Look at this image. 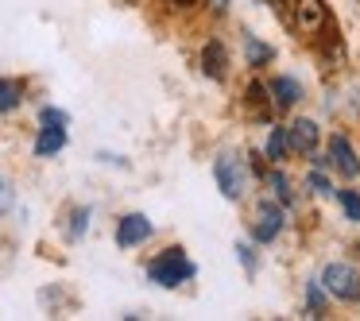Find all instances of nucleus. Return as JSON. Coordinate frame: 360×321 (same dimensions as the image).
I'll return each mask as SVG.
<instances>
[{
	"instance_id": "f257e3e1",
	"label": "nucleus",
	"mask_w": 360,
	"mask_h": 321,
	"mask_svg": "<svg viewBox=\"0 0 360 321\" xmlns=\"http://www.w3.org/2000/svg\"><path fill=\"white\" fill-rule=\"evenodd\" d=\"M194 275H198V267L186 259L182 248H171V251H163V256H155L148 263V279L159 282V287H179V282L194 279Z\"/></svg>"
},
{
	"instance_id": "f03ea898",
	"label": "nucleus",
	"mask_w": 360,
	"mask_h": 321,
	"mask_svg": "<svg viewBox=\"0 0 360 321\" xmlns=\"http://www.w3.org/2000/svg\"><path fill=\"white\" fill-rule=\"evenodd\" d=\"M321 287H326L333 298H341V302H356L360 298V271L349 267V263H326Z\"/></svg>"
},
{
	"instance_id": "7ed1b4c3",
	"label": "nucleus",
	"mask_w": 360,
	"mask_h": 321,
	"mask_svg": "<svg viewBox=\"0 0 360 321\" xmlns=\"http://www.w3.org/2000/svg\"><path fill=\"white\" fill-rule=\"evenodd\" d=\"M213 174H217L221 194L225 197H240L244 186H248V174H244V159L240 155H221L217 166H213Z\"/></svg>"
},
{
	"instance_id": "20e7f679",
	"label": "nucleus",
	"mask_w": 360,
	"mask_h": 321,
	"mask_svg": "<svg viewBox=\"0 0 360 321\" xmlns=\"http://www.w3.org/2000/svg\"><path fill=\"white\" fill-rule=\"evenodd\" d=\"M151 236V221L143 217V213H128V217H120L117 225V244L120 248H136V244H143Z\"/></svg>"
},
{
	"instance_id": "39448f33",
	"label": "nucleus",
	"mask_w": 360,
	"mask_h": 321,
	"mask_svg": "<svg viewBox=\"0 0 360 321\" xmlns=\"http://www.w3.org/2000/svg\"><path fill=\"white\" fill-rule=\"evenodd\" d=\"M279 228H283L279 205H275V202H259V217H256V225H252V236H256L259 244H271L275 236H279Z\"/></svg>"
},
{
	"instance_id": "423d86ee",
	"label": "nucleus",
	"mask_w": 360,
	"mask_h": 321,
	"mask_svg": "<svg viewBox=\"0 0 360 321\" xmlns=\"http://www.w3.org/2000/svg\"><path fill=\"white\" fill-rule=\"evenodd\" d=\"M290 4H295V24L302 27L306 35L326 27V4H321V0H290Z\"/></svg>"
},
{
	"instance_id": "0eeeda50",
	"label": "nucleus",
	"mask_w": 360,
	"mask_h": 321,
	"mask_svg": "<svg viewBox=\"0 0 360 321\" xmlns=\"http://www.w3.org/2000/svg\"><path fill=\"white\" fill-rule=\"evenodd\" d=\"M329 155H333V166L345 178H356L360 174V159H356V151H352V143L345 140V136H333V140H329Z\"/></svg>"
},
{
	"instance_id": "6e6552de",
	"label": "nucleus",
	"mask_w": 360,
	"mask_h": 321,
	"mask_svg": "<svg viewBox=\"0 0 360 321\" xmlns=\"http://www.w3.org/2000/svg\"><path fill=\"white\" fill-rule=\"evenodd\" d=\"M287 148L310 155V151L318 148V124H314V120H295V124L287 128Z\"/></svg>"
},
{
	"instance_id": "1a4fd4ad",
	"label": "nucleus",
	"mask_w": 360,
	"mask_h": 321,
	"mask_svg": "<svg viewBox=\"0 0 360 321\" xmlns=\"http://www.w3.org/2000/svg\"><path fill=\"white\" fill-rule=\"evenodd\" d=\"M225 66H229V51L221 47L217 39H210L205 51H202V70L210 74L213 81H225Z\"/></svg>"
},
{
	"instance_id": "9d476101",
	"label": "nucleus",
	"mask_w": 360,
	"mask_h": 321,
	"mask_svg": "<svg viewBox=\"0 0 360 321\" xmlns=\"http://www.w3.org/2000/svg\"><path fill=\"white\" fill-rule=\"evenodd\" d=\"M63 148H66V128L63 124H43L39 140H35V155L47 159V155H58Z\"/></svg>"
},
{
	"instance_id": "9b49d317",
	"label": "nucleus",
	"mask_w": 360,
	"mask_h": 321,
	"mask_svg": "<svg viewBox=\"0 0 360 321\" xmlns=\"http://www.w3.org/2000/svg\"><path fill=\"white\" fill-rule=\"evenodd\" d=\"M20 101H24V81H16V78H0V112L20 109Z\"/></svg>"
},
{
	"instance_id": "f8f14e48",
	"label": "nucleus",
	"mask_w": 360,
	"mask_h": 321,
	"mask_svg": "<svg viewBox=\"0 0 360 321\" xmlns=\"http://www.w3.org/2000/svg\"><path fill=\"white\" fill-rule=\"evenodd\" d=\"M271 93H275V105H279V109H290L295 101H302V86H298L295 78H279L271 86Z\"/></svg>"
},
{
	"instance_id": "ddd939ff",
	"label": "nucleus",
	"mask_w": 360,
	"mask_h": 321,
	"mask_svg": "<svg viewBox=\"0 0 360 321\" xmlns=\"http://www.w3.org/2000/svg\"><path fill=\"white\" fill-rule=\"evenodd\" d=\"M86 228H89V209L82 205V209L70 213V228H66V232H70V240H82V236H86Z\"/></svg>"
},
{
	"instance_id": "4468645a",
	"label": "nucleus",
	"mask_w": 360,
	"mask_h": 321,
	"mask_svg": "<svg viewBox=\"0 0 360 321\" xmlns=\"http://www.w3.org/2000/svg\"><path fill=\"white\" fill-rule=\"evenodd\" d=\"M267 155L271 159L287 155V128H271V136H267Z\"/></svg>"
},
{
	"instance_id": "2eb2a0df",
	"label": "nucleus",
	"mask_w": 360,
	"mask_h": 321,
	"mask_svg": "<svg viewBox=\"0 0 360 321\" xmlns=\"http://www.w3.org/2000/svg\"><path fill=\"white\" fill-rule=\"evenodd\" d=\"M306 298H310V317H326V302H321V282H310V287H306Z\"/></svg>"
},
{
	"instance_id": "dca6fc26",
	"label": "nucleus",
	"mask_w": 360,
	"mask_h": 321,
	"mask_svg": "<svg viewBox=\"0 0 360 321\" xmlns=\"http://www.w3.org/2000/svg\"><path fill=\"white\" fill-rule=\"evenodd\" d=\"M341 209H345V217H349V221H356V225H360V197L352 194V190H341Z\"/></svg>"
},
{
	"instance_id": "f3484780",
	"label": "nucleus",
	"mask_w": 360,
	"mask_h": 321,
	"mask_svg": "<svg viewBox=\"0 0 360 321\" xmlns=\"http://www.w3.org/2000/svg\"><path fill=\"white\" fill-rule=\"evenodd\" d=\"M12 205H16V190H12V182L4 178V174H0V217H4V213H8Z\"/></svg>"
},
{
	"instance_id": "a211bd4d",
	"label": "nucleus",
	"mask_w": 360,
	"mask_h": 321,
	"mask_svg": "<svg viewBox=\"0 0 360 321\" xmlns=\"http://www.w3.org/2000/svg\"><path fill=\"white\" fill-rule=\"evenodd\" d=\"M267 58H271V47H264V43L248 39V63H252V66H264Z\"/></svg>"
},
{
	"instance_id": "6ab92c4d",
	"label": "nucleus",
	"mask_w": 360,
	"mask_h": 321,
	"mask_svg": "<svg viewBox=\"0 0 360 321\" xmlns=\"http://www.w3.org/2000/svg\"><path fill=\"white\" fill-rule=\"evenodd\" d=\"M248 105H252V109H264V105H267V89L259 86V81H252V86H248Z\"/></svg>"
},
{
	"instance_id": "aec40b11",
	"label": "nucleus",
	"mask_w": 360,
	"mask_h": 321,
	"mask_svg": "<svg viewBox=\"0 0 360 321\" xmlns=\"http://www.w3.org/2000/svg\"><path fill=\"white\" fill-rule=\"evenodd\" d=\"M39 120H43V124H63V128L70 124V117H66L63 109H43V112H39Z\"/></svg>"
},
{
	"instance_id": "412c9836",
	"label": "nucleus",
	"mask_w": 360,
	"mask_h": 321,
	"mask_svg": "<svg viewBox=\"0 0 360 321\" xmlns=\"http://www.w3.org/2000/svg\"><path fill=\"white\" fill-rule=\"evenodd\" d=\"M271 186H275V194H279V202H283V205L295 202V197H290V190H287V178H283V174H271Z\"/></svg>"
},
{
	"instance_id": "4be33fe9",
	"label": "nucleus",
	"mask_w": 360,
	"mask_h": 321,
	"mask_svg": "<svg viewBox=\"0 0 360 321\" xmlns=\"http://www.w3.org/2000/svg\"><path fill=\"white\" fill-rule=\"evenodd\" d=\"M310 186L318 190V194H329V190H333V186H329V178H326L321 171H314V174H310Z\"/></svg>"
},
{
	"instance_id": "5701e85b",
	"label": "nucleus",
	"mask_w": 360,
	"mask_h": 321,
	"mask_svg": "<svg viewBox=\"0 0 360 321\" xmlns=\"http://www.w3.org/2000/svg\"><path fill=\"white\" fill-rule=\"evenodd\" d=\"M205 4H210V8H213V12H217V16H221V12H225V8H229V0H205Z\"/></svg>"
},
{
	"instance_id": "b1692460",
	"label": "nucleus",
	"mask_w": 360,
	"mask_h": 321,
	"mask_svg": "<svg viewBox=\"0 0 360 321\" xmlns=\"http://www.w3.org/2000/svg\"><path fill=\"white\" fill-rule=\"evenodd\" d=\"M174 4H182V8H190V4H198V0H174Z\"/></svg>"
}]
</instances>
